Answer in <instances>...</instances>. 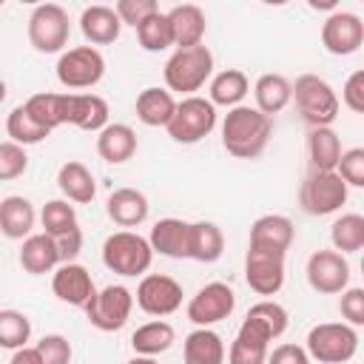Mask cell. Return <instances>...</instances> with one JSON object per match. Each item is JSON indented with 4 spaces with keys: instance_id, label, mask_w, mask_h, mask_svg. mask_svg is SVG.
<instances>
[{
    "instance_id": "1",
    "label": "cell",
    "mask_w": 364,
    "mask_h": 364,
    "mask_svg": "<svg viewBox=\"0 0 364 364\" xmlns=\"http://www.w3.org/2000/svg\"><path fill=\"white\" fill-rule=\"evenodd\" d=\"M273 134V119L262 114L256 105H236L225 114L222 122V145L236 159H256L267 148Z\"/></svg>"
},
{
    "instance_id": "2",
    "label": "cell",
    "mask_w": 364,
    "mask_h": 364,
    "mask_svg": "<svg viewBox=\"0 0 364 364\" xmlns=\"http://www.w3.org/2000/svg\"><path fill=\"white\" fill-rule=\"evenodd\" d=\"M293 102L310 128H330L341 108L336 88L318 74H301L293 82Z\"/></svg>"
},
{
    "instance_id": "3",
    "label": "cell",
    "mask_w": 364,
    "mask_h": 364,
    "mask_svg": "<svg viewBox=\"0 0 364 364\" xmlns=\"http://www.w3.org/2000/svg\"><path fill=\"white\" fill-rule=\"evenodd\" d=\"M213 74V54L210 48L202 43V46H193V48H176L168 63H165V85L168 91L173 94H185V97H193V91H199Z\"/></svg>"
},
{
    "instance_id": "4",
    "label": "cell",
    "mask_w": 364,
    "mask_h": 364,
    "mask_svg": "<svg viewBox=\"0 0 364 364\" xmlns=\"http://www.w3.org/2000/svg\"><path fill=\"white\" fill-rule=\"evenodd\" d=\"M154 259V247L134 230H117L102 242V264L119 276H145Z\"/></svg>"
},
{
    "instance_id": "5",
    "label": "cell",
    "mask_w": 364,
    "mask_h": 364,
    "mask_svg": "<svg viewBox=\"0 0 364 364\" xmlns=\"http://www.w3.org/2000/svg\"><path fill=\"white\" fill-rule=\"evenodd\" d=\"M304 350L318 364H344L358 353V333L347 321H324L310 327Z\"/></svg>"
},
{
    "instance_id": "6",
    "label": "cell",
    "mask_w": 364,
    "mask_h": 364,
    "mask_svg": "<svg viewBox=\"0 0 364 364\" xmlns=\"http://www.w3.org/2000/svg\"><path fill=\"white\" fill-rule=\"evenodd\" d=\"M347 182L338 171H310L299 188L301 210L310 216H330L347 202Z\"/></svg>"
},
{
    "instance_id": "7",
    "label": "cell",
    "mask_w": 364,
    "mask_h": 364,
    "mask_svg": "<svg viewBox=\"0 0 364 364\" xmlns=\"http://www.w3.org/2000/svg\"><path fill=\"white\" fill-rule=\"evenodd\" d=\"M71 20L68 11L57 3H40L28 14V43L40 54H57L68 46Z\"/></svg>"
},
{
    "instance_id": "8",
    "label": "cell",
    "mask_w": 364,
    "mask_h": 364,
    "mask_svg": "<svg viewBox=\"0 0 364 364\" xmlns=\"http://www.w3.org/2000/svg\"><path fill=\"white\" fill-rule=\"evenodd\" d=\"M216 128V105L205 97H182L176 105V114L171 119V125L165 128L168 136L179 145H193L199 139H205L210 131Z\"/></svg>"
},
{
    "instance_id": "9",
    "label": "cell",
    "mask_w": 364,
    "mask_h": 364,
    "mask_svg": "<svg viewBox=\"0 0 364 364\" xmlns=\"http://www.w3.org/2000/svg\"><path fill=\"white\" fill-rule=\"evenodd\" d=\"M134 293L122 284H108L102 290H97V296L85 304V316L88 324L102 330V333H117L125 327V321L131 318L134 310Z\"/></svg>"
},
{
    "instance_id": "10",
    "label": "cell",
    "mask_w": 364,
    "mask_h": 364,
    "mask_svg": "<svg viewBox=\"0 0 364 364\" xmlns=\"http://www.w3.org/2000/svg\"><path fill=\"white\" fill-rule=\"evenodd\" d=\"M105 74V57L94 46H77L60 54L57 80L65 88H94Z\"/></svg>"
},
{
    "instance_id": "11",
    "label": "cell",
    "mask_w": 364,
    "mask_h": 364,
    "mask_svg": "<svg viewBox=\"0 0 364 364\" xmlns=\"http://www.w3.org/2000/svg\"><path fill=\"white\" fill-rule=\"evenodd\" d=\"M284 256L282 250L250 247L245 256V282L259 296H276L284 284Z\"/></svg>"
},
{
    "instance_id": "12",
    "label": "cell",
    "mask_w": 364,
    "mask_h": 364,
    "mask_svg": "<svg viewBox=\"0 0 364 364\" xmlns=\"http://www.w3.org/2000/svg\"><path fill=\"white\" fill-rule=\"evenodd\" d=\"M182 284L165 273H145L136 284V304L148 316H171L182 307Z\"/></svg>"
},
{
    "instance_id": "13",
    "label": "cell",
    "mask_w": 364,
    "mask_h": 364,
    "mask_svg": "<svg viewBox=\"0 0 364 364\" xmlns=\"http://www.w3.org/2000/svg\"><path fill=\"white\" fill-rule=\"evenodd\" d=\"M304 273H307L310 287L321 296L344 293L350 284V264H347L344 253H338V250H316L307 259Z\"/></svg>"
},
{
    "instance_id": "14",
    "label": "cell",
    "mask_w": 364,
    "mask_h": 364,
    "mask_svg": "<svg viewBox=\"0 0 364 364\" xmlns=\"http://www.w3.org/2000/svg\"><path fill=\"white\" fill-rule=\"evenodd\" d=\"M236 307V293L225 282H210L196 290L188 301V318L196 327H210L216 321H225Z\"/></svg>"
},
{
    "instance_id": "15",
    "label": "cell",
    "mask_w": 364,
    "mask_h": 364,
    "mask_svg": "<svg viewBox=\"0 0 364 364\" xmlns=\"http://www.w3.org/2000/svg\"><path fill=\"white\" fill-rule=\"evenodd\" d=\"M321 46L336 57L355 54L364 46V20L353 11H330L321 23Z\"/></svg>"
},
{
    "instance_id": "16",
    "label": "cell",
    "mask_w": 364,
    "mask_h": 364,
    "mask_svg": "<svg viewBox=\"0 0 364 364\" xmlns=\"http://www.w3.org/2000/svg\"><path fill=\"white\" fill-rule=\"evenodd\" d=\"M51 290L60 301L71 304V307H82L97 296V287H94V279L91 273L77 264V262H68V264H60L51 276Z\"/></svg>"
},
{
    "instance_id": "17",
    "label": "cell",
    "mask_w": 364,
    "mask_h": 364,
    "mask_svg": "<svg viewBox=\"0 0 364 364\" xmlns=\"http://www.w3.org/2000/svg\"><path fill=\"white\" fill-rule=\"evenodd\" d=\"M270 333L256 324L253 318L245 316L236 338L230 341V350H228V364H267V355H270Z\"/></svg>"
},
{
    "instance_id": "18",
    "label": "cell",
    "mask_w": 364,
    "mask_h": 364,
    "mask_svg": "<svg viewBox=\"0 0 364 364\" xmlns=\"http://www.w3.org/2000/svg\"><path fill=\"white\" fill-rule=\"evenodd\" d=\"M148 210H151V205H148V196L142 193V191H136V188H117V191H111V196L105 199V213H108V219L114 222V225H119V228H139L145 219H148Z\"/></svg>"
},
{
    "instance_id": "19",
    "label": "cell",
    "mask_w": 364,
    "mask_h": 364,
    "mask_svg": "<svg viewBox=\"0 0 364 364\" xmlns=\"http://www.w3.org/2000/svg\"><path fill=\"white\" fill-rule=\"evenodd\" d=\"M148 242H151L154 253H159V256H168V259H188L191 222L176 219V216L159 219V222L151 228Z\"/></svg>"
},
{
    "instance_id": "20",
    "label": "cell",
    "mask_w": 364,
    "mask_h": 364,
    "mask_svg": "<svg viewBox=\"0 0 364 364\" xmlns=\"http://www.w3.org/2000/svg\"><path fill=\"white\" fill-rule=\"evenodd\" d=\"M296 228L287 216L282 213H264L250 225V247H267V250H282L287 253L293 245Z\"/></svg>"
},
{
    "instance_id": "21",
    "label": "cell",
    "mask_w": 364,
    "mask_h": 364,
    "mask_svg": "<svg viewBox=\"0 0 364 364\" xmlns=\"http://www.w3.org/2000/svg\"><path fill=\"white\" fill-rule=\"evenodd\" d=\"M80 31L91 46H111L119 40L122 20L111 6H88L80 14Z\"/></svg>"
},
{
    "instance_id": "22",
    "label": "cell",
    "mask_w": 364,
    "mask_h": 364,
    "mask_svg": "<svg viewBox=\"0 0 364 364\" xmlns=\"http://www.w3.org/2000/svg\"><path fill=\"white\" fill-rule=\"evenodd\" d=\"M168 20H171V28H173V46L176 48L202 46L205 31H208V20H205V11L199 6H193V3L173 6L168 11Z\"/></svg>"
},
{
    "instance_id": "23",
    "label": "cell",
    "mask_w": 364,
    "mask_h": 364,
    "mask_svg": "<svg viewBox=\"0 0 364 364\" xmlns=\"http://www.w3.org/2000/svg\"><path fill=\"white\" fill-rule=\"evenodd\" d=\"M20 264L31 276H43V273H51L54 267H60L63 259H60V250H57V239L48 236V233H31L28 239H23Z\"/></svg>"
},
{
    "instance_id": "24",
    "label": "cell",
    "mask_w": 364,
    "mask_h": 364,
    "mask_svg": "<svg viewBox=\"0 0 364 364\" xmlns=\"http://www.w3.org/2000/svg\"><path fill=\"white\" fill-rule=\"evenodd\" d=\"M176 105L179 102L173 100V94L168 88L151 85V88L139 91V97H136V119L148 128H168L176 114Z\"/></svg>"
},
{
    "instance_id": "25",
    "label": "cell",
    "mask_w": 364,
    "mask_h": 364,
    "mask_svg": "<svg viewBox=\"0 0 364 364\" xmlns=\"http://www.w3.org/2000/svg\"><path fill=\"white\" fill-rule=\"evenodd\" d=\"M97 154L108 165H122L136 154V131L125 122H111L97 134Z\"/></svg>"
},
{
    "instance_id": "26",
    "label": "cell",
    "mask_w": 364,
    "mask_h": 364,
    "mask_svg": "<svg viewBox=\"0 0 364 364\" xmlns=\"http://www.w3.org/2000/svg\"><path fill=\"white\" fill-rule=\"evenodd\" d=\"M185 364H225V341L210 327H196L182 341Z\"/></svg>"
},
{
    "instance_id": "27",
    "label": "cell",
    "mask_w": 364,
    "mask_h": 364,
    "mask_svg": "<svg viewBox=\"0 0 364 364\" xmlns=\"http://www.w3.org/2000/svg\"><path fill=\"white\" fill-rule=\"evenodd\" d=\"M68 125L80 131H102L108 122V102L100 94H71L68 102Z\"/></svg>"
},
{
    "instance_id": "28",
    "label": "cell",
    "mask_w": 364,
    "mask_h": 364,
    "mask_svg": "<svg viewBox=\"0 0 364 364\" xmlns=\"http://www.w3.org/2000/svg\"><path fill=\"white\" fill-rule=\"evenodd\" d=\"M57 188L63 191V196L68 202H77V205H88L97 196L94 173L82 162H77V159H68L65 165H60V171H57Z\"/></svg>"
},
{
    "instance_id": "29",
    "label": "cell",
    "mask_w": 364,
    "mask_h": 364,
    "mask_svg": "<svg viewBox=\"0 0 364 364\" xmlns=\"http://www.w3.org/2000/svg\"><path fill=\"white\" fill-rule=\"evenodd\" d=\"M68 102H71V94L40 91V94H31L23 105L46 131H54L60 125H68Z\"/></svg>"
},
{
    "instance_id": "30",
    "label": "cell",
    "mask_w": 364,
    "mask_h": 364,
    "mask_svg": "<svg viewBox=\"0 0 364 364\" xmlns=\"http://www.w3.org/2000/svg\"><path fill=\"white\" fill-rule=\"evenodd\" d=\"M307 154L310 171H338L341 162V139L333 128H310L307 131Z\"/></svg>"
},
{
    "instance_id": "31",
    "label": "cell",
    "mask_w": 364,
    "mask_h": 364,
    "mask_svg": "<svg viewBox=\"0 0 364 364\" xmlns=\"http://www.w3.org/2000/svg\"><path fill=\"white\" fill-rule=\"evenodd\" d=\"M225 253V233L213 222H191V242H188V259L210 264Z\"/></svg>"
},
{
    "instance_id": "32",
    "label": "cell",
    "mask_w": 364,
    "mask_h": 364,
    "mask_svg": "<svg viewBox=\"0 0 364 364\" xmlns=\"http://www.w3.org/2000/svg\"><path fill=\"white\" fill-rule=\"evenodd\" d=\"M253 100L262 114L273 117L282 108H287V102L293 100V82L282 74H262L253 85Z\"/></svg>"
},
{
    "instance_id": "33",
    "label": "cell",
    "mask_w": 364,
    "mask_h": 364,
    "mask_svg": "<svg viewBox=\"0 0 364 364\" xmlns=\"http://www.w3.org/2000/svg\"><path fill=\"white\" fill-rule=\"evenodd\" d=\"M34 228V205L26 196H6L0 202V230L6 239H28Z\"/></svg>"
},
{
    "instance_id": "34",
    "label": "cell",
    "mask_w": 364,
    "mask_h": 364,
    "mask_svg": "<svg viewBox=\"0 0 364 364\" xmlns=\"http://www.w3.org/2000/svg\"><path fill=\"white\" fill-rule=\"evenodd\" d=\"M210 102L213 105H225V108H236V105H242V100L247 97V91H250V80H247V74L242 71V68H225V71H219L213 80H210Z\"/></svg>"
},
{
    "instance_id": "35",
    "label": "cell",
    "mask_w": 364,
    "mask_h": 364,
    "mask_svg": "<svg viewBox=\"0 0 364 364\" xmlns=\"http://www.w3.org/2000/svg\"><path fill=\"white\" fill-rule=\"evenodd\" d=\"M173 341H176V333H173V327H171L168 321H162V318L136 327L134 336H131L134 353H136V355H151V358L159 355V353H165V350H171Z\"/></svg>"
},
{
    "instance_id": "36",
    "label": "cell",
    "mask_w": 364,
    "mask_h": 364,
    "mask_svg": "<svg viewBox=\"0 0 364 364\" xmlns=\"http://www.w3.org/2000/svg\"><path fill=\"white\" fill-rule=\"evenodd\" d=\"M333 250L338 253H355L364 250V216L361 213H344L330 228Z\"/></svg>"
},
{
    "instance_id": "37",
    "label": "cell",
    "mask_w": 364,
    "mask_h": 364,
    "mask_svg": "<svg viewBox=\"0 0 364 364\" xmlns=\"http://www.w3.org/2000/svg\"><path fill=\"white\" fill-rule=\"evenodd\" d=\"M6 134H9L11 142H17V145L26 148V145L43 142L51 131H46V128L26 111V105H17V108H11L9 117H6Z\"/></svg>"
},
{
    "instance_id": "38",
    "label": "cell",
    "mask_w": 364,
    "mask_h": 364,
    "mask_svg": "<svg viewBox=\"0 0 364 364\" xmlns=\"http://www.w3.org/2000/svg\"><path fill=\"white\" fill-rule=\"evenodd\" d=\"M40 222H43V233L60 239L71 230H77V210L74 205H68V199H48L40 210Z\"/></svg>"
},
{
    "instance_id": "39",
    "label": "cell",
    "mask_w": 364,
    "mask_h": 364,
    "mask_svg": "<svg viewBox=\"0 0 364 364\" xmlns=\"http://www.w3.org/2000/svg\"><path fill=\"white\" fill-rule=\"evenodd\" d=\"M136 40L145 51L156 54V51H165L173 46V28H171V20H168V11H156L151 14L142 26H136Z\"/></svg>"
},
{
    "instance_id": "40",
    "label": "cell",
    "mask_w": 364,
    "mask_h": 364,
    "mask_svg": "<svg viewBox=\"0 0 364 364\" xmlns=\"http://www.w3.org/2000/svg\"><path fill=\"white\" fill-rule=\"evenodd\" d=\"M31 338V321L20 310H0V347L3 350H23Z\"/></svg>"
},
{
    "instance_id": "41",
    "label": "cell",
    "mask_w": 364,
    "mask_h": 364,
    "mask_svg": "<svg viewBox=\"0 0 364 364\" xmlns=\"http://www.w3.org/2000/svg\"><path fill=\"white\" fill-rule=\"evenodd\" d=\"M247 318H253L256 324H262L270 338H279L284 330H287V310L273 301V299H264V301H256L250 310H247Z\"/></svg>"
},
{
    "instance_id": "42",
    "label": "cell",
    "mask_w": 364,
    "mask_h": 364,
    "mask_svg": "<svg viewBox=\"0 0 364 364\" xmlns=\"http://www.w3.org/2000/svg\"><path fill=\"white\" fill-rule=\"evenodd\" d=\"M26 168H28V154H26V148L17 145V142H11V139L0 142V179H3V182H11V179L23 176Z\"/></svg>"
},
{
    "instance_id": "43",
    "label": "cell",
    "mask_w": 364,
    "mask_h": 364,
    "mask_svg": "<svg viewBox=\"0 0 364 364\" xmlns=\"http://www.w3.org/2000/svg\"><path fill=\"white\" fill-rule=\"evenodd\" d=\"M34 347H37L43 364H71V344H68V338L60 336V333L43 336Z\"/></svg>"
},
{
    "instance_id": "44",
    "label": "cell",
    "mask_w": 364,
    "mask_h": 364,
    "mask_svg": "<svg viewBox=\"0 0 364 364\" xmlns=\"http://www.w3.org/2000/svg\"><path fill=\"white\" fill-rule=\"evenodd\" d=\"M117 14H119V20H122V26H142L151 14H156L159 11V6H156V0H119L117 6Z\"/></svg>"
},
{
    "instance_id": "45",
    "label": "cell",
    "mask_w": 364,
    "mask_h": 364,
    "mask_svg": "<svg viewBox=\"0 0 364 364\" xmlns=\"http://www.w3.org/2000/svg\"><path fill=\"white\" fill-rule=\"evenodd\" d=\"M338 313L350 327H364V287H347L338 299Z\"/></svg>"
},
{
    "instance_id": "46",
    "label": "cell",
    "mask_w": 364,
    "mask_h": 364,
    "mask_svg": "<svg viewBox=\"0 0 364 364\" xmlns=\"http://www.w3.org/2000/svg\"><path fill=\"white\" fill-rule=\"evenodd\" d=\"M338 176L353 188H364V148H350L341 154Z\"/></svg>"
},
{
    "instance_id": "47",
    "label": "cell",
    "mask_w": 364,
    "mask_h": 364,
    "mask_svg": "<svg viewBox=\"0 0 364 364\" xmlns=\"http://www.w3.org/2000/svg\"><path fill=\"white\" fill-rule=\"evenodd\" d=\"M341 100L350 111L355 114H364V68L353 71L347 80H344V88H341Z\"/></svg>"
},
{
    "instance_id": "48",
    "label": "cell",
    "mask_w": 364,
    "mask_h": 364,
    "mask_svg": "<svg viewBox=\"0 0 364 364\" xmlns=\"http://www.w3.org/2000/svg\"><path fill=\"white\" fill-rule=\"evenodd\" d=\"M267 364H310V353L299 344H279L270 350L267 355Z\"/></svg>"
},
{
    "instance_id": "49",
    "label": "cell",
    "mask_w": 364,
    "mask_h": 364,
    "mask_svg": "<svg viewBox=\"0 0 364 364\" xmlns=\"http://www.w3.org/2000/svg\"><path fill=\"white\" fill-rule=\"evenodd\" d=\"M57 250H60V259H63V264L74 262V259L80 256V250H82V230L77 228V230H71V233L60 236V239H57Z\"/></svg>"
},
{
    "instance_id": "50",
    "label": "cell",
    "mask_w": 364,
    "mask_h": 364,
    "mask_svg": "<svg viewBox=\"0 0 364 364\" xmlns=\"http://www.w3.org/2000/svg\"><path fill=\"white\" fill-rule=\"evenodd\" d=\"M9 364H43V358H40L37 347H23V350H14L11 353Z\"/></svg>"
},
{
    "instance_id": "51",
    "label": "cell",
    "mask_w": 364,
    "mask_h": 364,
    "mask_svg": "<svg viewBox=\"0 0 364 364\" xmlns=\"http://www.w3.org/2000/svg\"><path fill=\"white\" fill-rule=\"evenodd\" d=\"M128 364H159L156 358H151V355H134Z\"/></svg>"
},
{
    "instance_id": "52",
    "label": "cell",
    "mask_w": 364,
    "mask_h": 364,
    "mask_svg": "<svg viewBox=\"0 0 364 364\" xmlns=\"http://www.w3.org/2000/svg\"><path fill=\"white\" fill-rule=\"evenodd\" d=\"M361 273H364V256H361Z\"/></svg>"
}]
</instances>
